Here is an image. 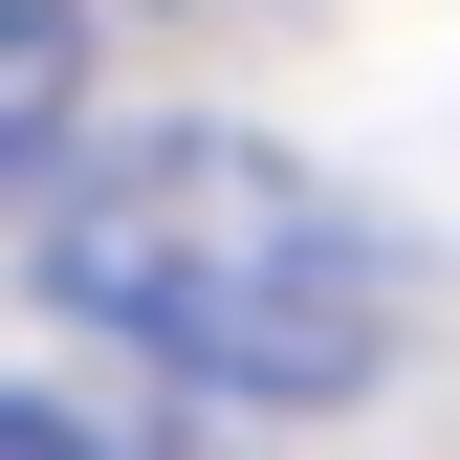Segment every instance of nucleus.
I'll return each mask as SVG.
<instances>
[{
	"mask_svg": "<svg viewBox=\"0 0 460 460\" xmlns=\"http://www.w3.org/2000/svg\"><path fill=\"white\" fill-rule=\"evenodd\" d=\"M44 307L110 329V351L176 373V394H242V417H329V394L394 373V242L307 154H263V132H132V154H88L66 219H44Z\"/></svg>",
	"mask_w": 460,
	"mask_h": 460,
	"instance_id": "nucleus-1",
	"label": "nucleus"
},
{
	"mask_svg": "<svg viewBox=\"0 0 460 460\" xmlns=\"http://www.w3.org/2000/svg\"><path fill=\"white\" fill-rule=\"evenodd\" d=\"M66 110H88V22L66 0H0V176H44Z\"/></svg>",
	"mask_w": 460,
	"mask_h": 460,
	"instance_id": "nucleus-2",
	"label": "nucleus"
},
{
	"mask_svg": "<svg viewBox=\"0 0 460 460\" xmlns=\"http://www.w3.org/2000/svg\"><path fill=\"white\" fill-rule=\"evenodd\" d=\"M0 460H132V438H88L66 394H0Z\"/></svg>",
	"mask_w": 460,
	"mask_h": 460,
	"instance_id": "nucleus-3",
	"label": "nucleus"
}]
</instances>
